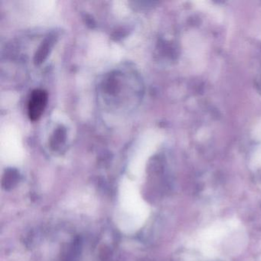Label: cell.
<instances>
[{
    "label": "cell",
    "instance_id": "6da1fadb",
    "mask_svg": "<svg viewBox=\"0 0 261 261\" xmlns=\"http://www.w3.org/2000/svg\"><path fill=\"white\" fill-rule=\"evenodd\" d=\"M149 215V208L133 185L124 184L119 190L116 223L125 233L136 232L143 227Z\"/></svg>",
    "mask_w": 261,
    "mask_h": 261
},
{
    "label": "cell",
    "instance_id": "7a4b0ae2",
    "mask_svg": "<svg viewBox=\"0 0 261 261\" xmlns=\"http://www.w3.org/2000/svg\"><path fill=\"white\" fill-rule=\"evenodd\" d=\"M48 101V95L43 90H36L32 92L28 105V114L32 121L40 118L45 111Z\"/></svg>",
    "mask_w": 261,
    "mask_h": 261
},
{
    "label": "cell",
    "instance_id": "3957f363",
    "mask_svg": "<svg viewBox=\"0 0 261 261\" xmlns=\"http://www.w3.org/2000/svg\"><path fill=\"white\" fill-rule=\"evenodd\" d=\"M55 40L53 37H48L42 42V45L39 46V49L36 51L35 55V62L36 64H40L48 56L51 47L53 45Z\"/></svg>",
    "mask_w": 261,
    "mask_h": 261
}]
</instances>
